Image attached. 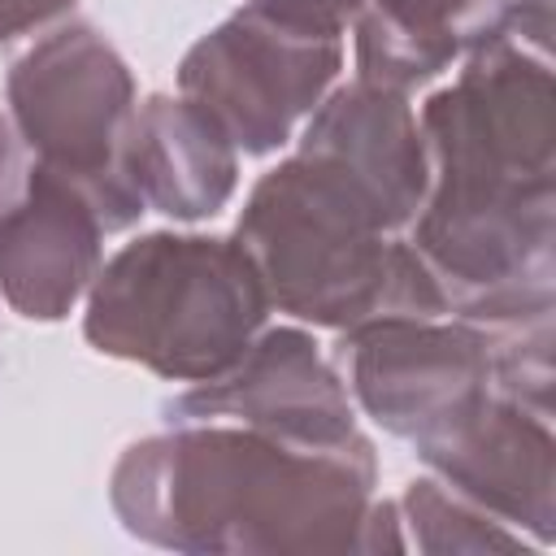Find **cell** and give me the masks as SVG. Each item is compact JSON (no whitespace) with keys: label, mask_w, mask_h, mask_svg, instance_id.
<instances>
[{"label":"cell","mask_w":556,"mask_h":556,"mask_svg":"<svg viewBox=\"0 0 556 556\" xmlns=\"http://www.w3.org/2000/svg\"><path fill=\"white\" fill-rule=\"evenodd\" d=\"M426 96L430 182L408 243L452 317L552 321L556 308V78L552 0H508L495 30Z\"/></svg>","instance_id":"1"},{"label":"cell","mask_w":556,"mask_h":556,"mask_svg":"<svg viewBox=\"0 0 556 556\" xmlns=\"http://www.w3.org/2000/svg\"><path fill=\"white\" fill-rule=\"evenodd\" d=\"M109 504L130 539L182 556L408 552L400 504L378 495V452L361 430L304 439L165 421L117 456Z\"/></svg>","instance_id":"2"},{"label":"cell","mask_w":556,"mask_h":556,"mask_svg":"<svg viewBox=\"0 0 556 556\" xmlns=\"http://www.w3.org/2000/svg\"><path fill=\"white\" fill-rule=\"evenodd\" d=\"M235 243L248 252L269 308L321 330L447 313L408 235L343 165L308 148L252 182Z\"/></svg>","instance_id":"3"},{"label":"cell","mask_w":556,"mask_h":556,"mask_svg":"<svg viewBox=\"0 0 556 556\" xmlns=\"http://www.w3.org/2000/svg\"><path fill=\"white\" fill-rule=\"evenodd\" d=\"M269 300L235 235L152 230L87 287L83 339L165 382H208L265 330Z\"/></svg>","instance_id":"4"},{"label":"cell","mask_w":556,"mask_h":556,"mask_svg":"<svg viewBox=\"0 0 556 556\" xmlns=\"http://www.w3.org/2000/svg\"><path fill=\"white\" fill-rule=\"evenodd\" d=\"M330 361L356 413L413 443V452L456 430L500 387L552 408V321L382 317L343 330Z\"/></svg>","instance_id":"5"},{"label":"cell","mask_w":556,"mask_h":556,"mask_svg":"<svg viewBox=\"0 0 556 556\" xmlns=\"http://www.w3.org/2000/svg\"><path fill=\"white\" fill-rule=\"evenodd\" d=\"M9 122L35 165L74 178L113 235L148 208L126 178V143L139 109L126 56L91 22H65L35 39L4 78Z\"/></svg>","instance_id":"6"},{"label":"cell","mask_w":556,"mask_h":556,"mask_svg":"<svg viewBox=\"0 0 556 556\" xmlns=\"http://www.w3.org/2000/svg\"><path fill=\"white\" fill-rule=\"evenodd\" d=\"M339 70L343 35L243 4L182 52L178 96L204 109L243 156H269L326 100Z\"/></svg>","instance_id":"7"},{"label":"cell","mask_w":556,"mask_h":556,"mask_svg":"<svg viewBox=\"0 0 556 556\" xmlns=\"http://www.w3.org/2000/svg\"><path fill=\"white\" fill-rule=\"evenodd\" d=\"M452 491L526 534L539 552L556 534V430L552 408L500 387L473 417L417 447Z\"/></svg>","instance_id":"8"},{"label":"cell","mask_w":556,"mask_h":556,"mask_svg":"<svg viewBox=\"0 0 556 556\" xmlns=\"http://www.w3.org/2000/svg\"><path fill=\"white\" fill-rule=\"evenodd\" d=\"M165 421H239L304 439H343L356 426V404L321 352L300 326L261 330L248 352L208 382L165 400Z\"/></svg>","instance_id":"9"},{"label":"cell","mask_w":556,"mask_h":556,"mask_svg":"<svg viewBox=\"0 0 556 556\" xmlns=\"http://www.w3.org/2000/svg\"><path fill=\"white\" fill-rule=\"evenodd\" d=\"M104 208L65 174L26 165L0 213V295L26 321H65L104 265Z\"/></svg>","instance_id":"10"},{"label":"cell","mask_w":556,"mask_h":556,"mask_svg":"<svg viewBox=\"0 0 556 556\" xmlns=\"http://www.w3.org/2000/svg\"><path fill=\"white\" fill-rule=\"evenodd\" d=\"M295 148L321 152L334 165H343L382 204L395 230L408 235L426 200L430 161H426L417 109L404 91L374 87L365 78L330 87L326 100L304 117Z\"/></svg>","instance_id":"11"},{"label":"cell","mask_w":556,"mask_h":556,"mask_svg":"<svg viewBox=\"0 0 556 556\" xmlns=\"http://www.w3.org/2000/svg\"><path fill=\"white\" fill-rule=\"evenodd\" d=\"M126 178L143 208L169 222L217 217L239 187V148L187 96L152 91L135 109Z\"/></svg>","instance_id":"12"},{"label":"cell","mask_w":556,"mask_h":556,"mask_svg":"<svg viewBox=\"0 0 556 556\" xmlns=\"http://www.w3.org/2000/svg\"><path fill=\"white\" fill-rule=\"evenodd\" d=\"M508 0H365L352 17L356 78L413 96L504 17Z\"/></svg>","instance_id":"13"},{"label":"cell","mask_w":556,"mask_h":556,"mask_svg":"<svg viewBox=\"0 0 556 556\" xmlns=\"http://www.w3.org/2000/svg\"><path fill=\"white\" fill-rule=\"evenodd\" d=\"M400 504V521L408 526V547L430 552V556H526L539 552L526 534L508 530L500 517H491L486 508H478L473 500H465L460 491H452L443 478L421 473L404 486Z\"/></svg>","instance_id":"14"},{"label":"cell","mask_w":556,"mask_h":556,"mask_svg":"<svg viewBox=\"0 0 556 556\" xmlns=\"http://www.w3.org/2000/svg\"><path fill=\"white\" fill-rule=\"evenodd\" d=\"M248 4L269 13V17H278V22H295V26H308V30L343 35L365 0H248Z\"/></svg>","instance_id":"15"},{"label":"cell","mask_w":556,"mask_h":556,"mask_svg":"<svg viewBox=\"0 0 556 556\" xmlns=\"http://www.w3.org/2000/svg\"><path fill=\"white\" fill-rule=\"evenodd\" d=\"M78 0H0V48L61 22Z\"/></svg>","instance_id":"16"},{"label":"cell","mask_w":556,"mask_h":556,"mask_svg":"<svg viewBox=\"0 0 556 556\" xmlns=\"http://www.w3.org/2000/svg\"><path fill=\"white\" fill-rule=\"evenodd\" d=\"M26 178V161H22V139L9 122V113H0V213L9 208V200L17 195Z\"/></svg>","instance_id":"17"}]
</instances>
